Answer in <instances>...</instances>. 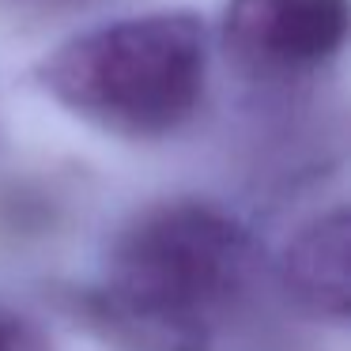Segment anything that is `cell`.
Returning <instances> with one entry per match:
<instances>
[{
	"mask_svg": "<svg viewBox=\"0 0 351 351\" xmlns=\"http://www.w3.org/2000/svg\"><path fill=\"white\" fill-rule=\"evenodd\" d=\"M0 351H53V343L31 317L0 306Z\"/></svg>",
	"mask_w": 351,
	"mask_h": 351,
	"instance_id": "cell-5",
	"label": "cell"
},
{
	"mask_svg": "<svg viewBox=\"0 0 351 351\" xmlns=\"http://www.w3.org/2000/svg\"><path fill=\"white\" fill-rule=\"evenodd\" d=\"M250 268L253 238L230 212L159 200L110 242L87 313L117 351H212Z\"/></svg>",
	"mask_w": 351,
	"mask_h": 351,
	"instance_id": "cell-1",
	"label": "cell"
},
{
	"mask_svg": "<svg viewBox=\"0 0 351 351\" xmlns=\"http://www.w3.org/2000/svg\"><path fill=\"white\" fill-rule=\"evenodd\" d=\"M348 0H227L219 42L242 69L265 76L321 69L348 42Z\"/></svg>",
	"mask_w": 351,
	"mask_h": 351,
	"instance_id": "cell-3",
	"label": "cell"
},
{
	"mask_svg": "<svg viewBox=\"0 0 351 351\" xmlns=\"http://www.w3.org/2000/svg\"><path fill=\"white\" fill-rule=\"evenodd\" d=\"M283 287L313 317L343 325L351 310V223L348 208L310 219L283 250Z\"/></svg>",
	"mask_w": 351,
	"mask_h": 351,
	"instance_id": "cell-4",
	"label": "cell"
},
{
	"mask_svg": "<svg viewBox=\"0 0 351 351\" xmlns=\"http://www.w3.org/2000/svg\"><path fill=\"white\" fill-rule=\"evenodd\" d=\"M72 117L125 140H162L197 117L208 87V27L193 12H147L64 38L34 64Z\"/></svg>",
	"mask_w": 351,
	"mask_h": 351,
	"instance_id": "cell-2",
	"label": "cell"
}]
</instances>
